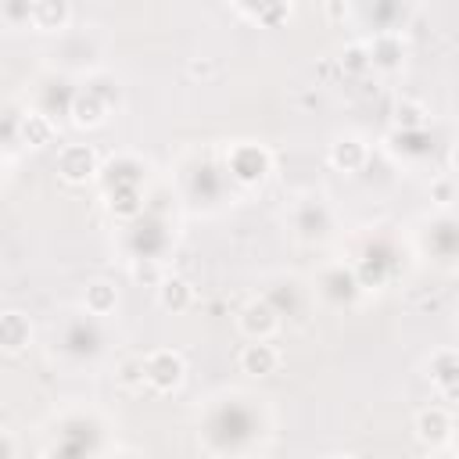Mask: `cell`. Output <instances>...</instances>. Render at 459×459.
Returning a JSON list of instances; mask_svg holds the SVG:
<instances>
[{"label": "cell", "instance_id": "cell-18", "mask_svg": "<svg viewBox=\"0 0 459 459\" xmlns=\"http://www.w3.org/2000/svg\"><path fill=\"white\" fill-rule=\"evenodd\" d=\"M341 65H344V72H366V68H373L366 47H348V50L341 54Z\"/></svg>", "mask_w": 459, "mask_h": 459}, {"label": "cell", "instance_id": "cell-2", "mask_svg": "<svg viewBox=\"0 0 459 459\" xmlns=\"http://www.w3.org/2000/svg\"><path fill=\"white\" fill-rule=\"evenodd\" d=\"M57 176L65 183H86L97 176V151L90 143H68L57 154Z\"/></svg>", "mask_w": 459, "mask_h": 459}, {"label": "cell", "instance_id": "cell-8", "mask_svg": "<svg viewBox=\"0 0 459 459\" xmlns=\"http://www.w3.org/2000/svg\"><path fill=\"white\" fill-rule=\"evenodd\" d=\"M68 18H72V7L65 0H36L32 14H29L32 29H39V32H57L68 25Z\"/></svg>", "mask_w": 459, "mask_h": 459}, {"label": "cell", "instance_id": "cell-21", "mask_svg": "<svg viewBox=\"0 0 459 459\" xmlns=\"http://www.w3.org/2000/svg\"><path fill=\"white\" fill-rule=\"evenodd\" d=\"M434 194H437L441 201H448V194H452V186H448V183H434Z\"/></svg>", "mask_w": 459, "mask_h": 459}, {"label": "cell", "instance_id": "cell-7", "mask_svg": "<svg viewBox=\"0 0 459 459\" xmlns=\"http://www.w3.org/2000/svg\"><path fill=\"white\" fill-rule=\"evenodd\" d=\"M416 437L423 441V445H430V448H437V445H445V441H452V416L445 412V409H423L420 416H416Z\"/></svg>", "mask_w": 459, "mask_h": 459}, {"label": "cell", "instance_id": "cell-19", "mask_svg": "<svg viewBox=\"0 0 459 459\" xmlns=\"http://www.w3.org/2000/svg\"><path fill=\"white\" fill-rule=\"evenodd\" d=\"M118 380H122L126 387H143V384H147V377H143V359H129V362H122Z\"/></svg>", "mask_w": 459, "mask_h": 459}, {"label": "cell", "instance_id": "cell-13", "mask_svg": "<svg viewBox=\"0 0 459 459\" xmlns=\"http://www.w3.org/2000/svg\"><path fill=\"white\" fill-rule=\"evenodd\" d=\"M330 161L344 172H355L362 161H366V143L359 136H341L333 147H330Z\"/></svg>", "mask_w": 459, "mask_h": 459}, {"label": "cell", "instance_id": "cell-12", "mask_svg": "<svg viewBox=\"0 0 459 459\" xmlns=\"http://www.w3.org/2000/svg\"><path fill=\"white\" fill-rule=\"evenodd\" d=\"M104 104H100V97L93 93V90H82V93H75V100H72V122L75 126H100L104 122Z\"/></svg>", "mask_w": 459, "mask_h": 459}, {"label": "cell", "instance_id": "cell-5", "mask_svg": "<svg viewBox=\"0 0 459 459\" xmlns=\"http://www.w3.org/2000/svg\"><path fill=\"white\" fill-rule=\"evenodd\" d=\"M230 169H233L237 179L258 183V179L269 172V154H265L262 147H255V143H240V147H233V154H230Z\"/></svg>", "mask_w": 459, "mask_h": 459}, {"label": "cell", "instance_id": "cell-14", "mask_svg": "<svg viewBox=\"0 0 459 459\" xmlns=\"http://www.w3.org/2000/svg\"><path fill=\"white\" fill-rule=\"evenodd\" d=\"M50 136H54V126L47 115H25L22 118V140L29 147H43V143H50Z\"/></svg>", "mask_w": 459, "mask_h": 459}, {"label": "cell", "instance_id": "cell-3", "mask_svg": "<svg viewBox=\"0 0 459 459\" xmlns=\"http://www.w3.org/2000/svg\"><path fill=\"white\" fill-rule=\"evenodd\" d=\"M240 330H244V337L247 341H269L273 333H276V326H280V316H276V308L269 305V301H247L244 308H240Z\"/></svg>", "mask_w": 459, "mask_h": 459}, {"label": "cell", "instance_id": "cell-24", "mask_svg": "<svg viewBox=\"0 0 459 459\" xmlns=\"http://www.w3.org/2000/svg\"><path fill=\"white\" fill-rule=\"evenodd\" d=\"M326 459H351V455H326Z\"/></svg>", "mask_w": 459, "mask_h": 459}, {"label": "cell", "instance_id": "cell-4", "mask_svg": "<svg viewBox=\"0 0 459 459\" xmlns=\"http://www.w3.org/2000/svg\"><path fill=\"white\" fill-rule=\"evenodd\" d=\"M430 384L445 402L459 405V355L455 351H437L430 359Z\"/></svg>", "mask_w": 459, "mask_h": 459}, {"label": "cell", "instance_id": "cell-9", "mask_svg": "<svg viewBox=\"0 0 459 459\" xmlns=\"http://www.w3.org/2000/svg\"><path fill=\"white\" fill-rule=\"evenodd\" d=\"M32 337V323L22 312H4L0 316V344L7 355H18Z\"/></svg>", "mask_w": 459, "mask_h": 459}, {"label": "cell", "instance_id": "cell-1", "mask_svg": "<svg viewBox=\"0 0 459 459\" xmlns=\"http://www.w3.org/2000/svg\"><path fill=\"white\" fill-rule=\"evenodd\" d=\"M143 377H147V387H151V391L169 394V391H176V387L183 384V377H186V362H183L179 351H172V348H158V351L143 355Z\"/></svg>", "mask_w": 459, "mask_h": 459}, {"label": "cell", "instance_id": "cell-20", "mask_svg": "<svg viewBox=\"0 0 459 459\" xmlns=\"http://www.w3.org/2000/svg\"><path fill=\"white\" fill-rule=\"evenodd\" d=\"M0 448H4V459H18V448H14V434L11 430L0 434Z\"/></svg>", "mask_w": 459, "mask_h": 459}, {"label": "cell", "instance_id": "cell-17", "mask_svg": "<svg viewBox=\"0 0 459 459\" xmlns=\"http://www.w3.org/2000/svg\"><path fill=\"white\" fill-rule=\"evenodd\" d=\"M133 280H136V283H147V287H161L165 276H161V269H158L151 258H140V262L133 265Z\"/></svg>", "mask_w": 459, "mask_h": 459}, {"label": "cell", "instance_id": "cell-15", "mask_svg": "<svg viewBox=\"0 0 459 459\" xmlns=\"http://www.w3.org/2000/svg\"><path fill=\"white\" fill-rule=\"evenodd\" d=\"M115 301H118V294H115V287H111V283L97 280V283H90V287H86V308H90L93 316L111 312V308H115Z\"/></svg>", "mask_w": 459, "mask_h": 459}, {"label": "cell", "instance_id": "cell-23", "mask_svg": "<svg viewBox=\"0 0 459 459\" xmlns=\"http://www.w3.org/2000/svg\"><path fill=\"white\" fill-rule=\"evenodd\" d=\"M452 441H455V445H459V416H455V420H452Z\"/></svg>", "mask_w": 459, "mask_h": 459}, {"label": "cell", "instance_id": "cell-16", "mask_svg": "<svg viewBox=\"0 0 459 459\" xmlns=\"http://www.w3.org/2000/svg\"><path fill=\"white\" fill-rule=\"evenodd\" d=\"M394 122H398L402 129H420V126H423V108H420L416 100H402L398 111H394Z\"/></svg>", "mask_w": 459, "mask_h": 459}, {"label": "cell", "instance_id": "cell-22", "mask_svg": "<svg viewBox=\"0 0 459 459\" xmlns=\"http://www.w3.org/2000/svg\"><path fill=\"white\" fill-rule=\"evenodd\" d=\"M452 169H455V172H459V143H455V147H452Z\"/></svg>", "mask_w": 459, "mask_h": 459}, {"label": "cell", "instance_id": "cell-11", "mask_svg": "<svg viewBox=\"0 0 459 459\" xmlns=\"http://www.w3.org/2000/svg\"><path fill=\"white\" fill-rule=\"evenodd\" d=\"M158 301H161V308H169V312H183V308L194 301V287H190L183 276H165L161 287H158Z\"/></svg>", "mask_w": 459, "mask_h": 459}, {"label": "cell", "instance_id": "cell-25", "mask_svg": "<svg viewBox=\"0 0 459 459\" xmlns=\"http://www.w3.org/2000/svg\"><path fill=\"white\" fill-rule=\"evenodd\" d=\"M455 326H459V319H455Z\"/></svg>", "mask_w": 459, "mask_h": 459}, {"label": "cell", "instance_id": "cell-6", "mask_svg": "<svg viewBox=\"0 0 459 459\" xmlns=\"http://www.w3.org/2000/svg\"><path fill=\"white\" fill-rule=\"evenodd\" d=\"M276 366H280L276 344H269V341H251V344L240 348V369H244V373H251V377H269V373H276Z\"/></svg>", "mask_w": 459, "mask_h": 459}, {"label": "cell", "instance_id": "cell-10", "mask_svg": "<svg viewBox=\"0 0 459 459\" xmlns=\"http://www.w3.org/2000/svg\"><path fill=\"white\" fill-rule=\"evenodd\" d=\"M366 50H369V65H377V68H398L402 54H405L402 36H394V32H377Z\"/></svg>", "mask_w": 459, "mask_h": 459}]
</instances>
